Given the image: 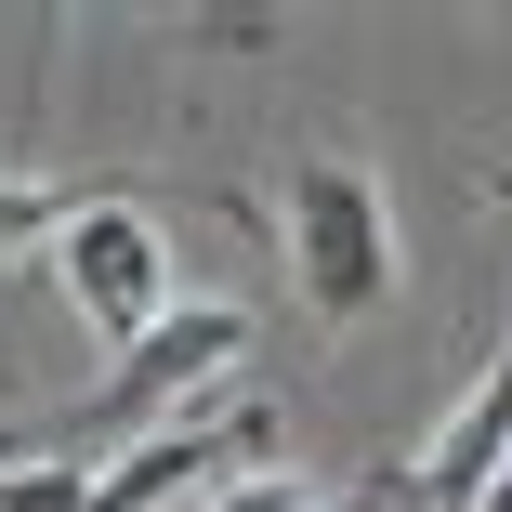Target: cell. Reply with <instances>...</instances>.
<instances>
[{
    "mask_svg": "<svg viewBox=\"0 0 512 512\" xmlns=\"http://www.w3.org/2000/svg\"><path fill=\"white\" fill-rule=\"evenodd\" d=\"M106 197H145V184H79V171H0V263L14 250H53L79 211H106Z\"/></svg>",
    "mask_w": 512,
    "mask_h": 512,
    "instance_id": "obj_6",
    "label": "cell"
},
{
    "mask_svg": "<svg viewBox=\"0 0 512 512\" xmlns=\"http://www.w3.org/2000/svg\"><path fill=\"white\" fill-rule=\"evenodd\" d=\"M224 512H302V486L289 473H250V486H224Z\"/></svg>",
    "mask_w": 512,
    "mask_h": 512,
    "instance_id": "obj_8",
    "label": "cell"
},
{
    "mask_svg": "<svg viewBox=\"0 0 512 512\" xmlns=\"http://www.w3.org/2000/svg\"><path fill=\"white\" fill-rule=\"evenodd\" d=\"M486 512H512V460H499V486H486Z\"/></svg>",
    "mask_w": 512,
    "mask_h": 512,
    "instance_id": "obj_9",
    "label": "cell"
},
{
    "mask_svg": "<svg viewBox=\"0 0 512 512\" xmlns=\"http://www.w3.org/2000/svg\"><path fill=\"white\" fill-rule=\"evenodd\" d=\"M276 250L302 276V316H368V302L394 289V211H381V184L355 158H302L289 197H276Z\"/></svg>",
    "mask_w": 512,
    "mask_h": 512,
    "instance_id": "obj_2",
    "label": "cell"
},
{
    "mask_svg": "<svg viewBox=\"0 0 512 512\" xmlns=\"http://www.w3.org/2000/svg\"><path fill=\"white\" fill-rule=\"evenodd\" d=\"M53 276H66V302H79V329L132 355V342L171 316V237H158V197H106V211H79V224L53 237Z\"/></svg>",
    "mask_w": 512,
    "mask_h": 512,
    "instance_id": "obj_3",
    "label": "cell"
},
{
    "mask_svg": "<svg viewBox=\"0 0 512 512\" xmlns=\"http://www.w3.org/2000/svg\"><path fill=\"white\" fill-rule=\"evenodd\" d=\"M0 512H92V473L40 460V447H0Z\"/></svg>",
    "mask_w": 512,
    "mask_h": 512,
    "instance_id": "obj_7",
    "label": "cell"
},
{
    "mask_svg": "<svg viewBox=\"0 0 512 512\" xmlns=\"http://www.w3.org/2000/svg\"><path fill=\"white\" fill-rule=\"evenodd\" d=\"M250 355V302H171V316L106 368V394H79L66 421L40 434V460H79V473H106L119 447H145V434H171V421H197V394H211L224 368Z\"/></svg>",
    "mask_w": 512,
    "mask_h": 512,
    "instance_id": "obj_1",
    "label": "cell"
},
{
    "mask_svg": "<svg viewBox=\"0 0 512 512\" xmlns=\"http://www.w3.org/2000/svg\"><path fill=\"white\" fill-rule=\"evenodd\" d=\"M486 197L512 211V171H486ZM499 460H512V329H499V355H486V381L434 421V447L407 460V499L421 512H486V486H499Z\"/></svg>",
    "mask_w": 512,
    "mask_h": 512,
    "instance_id": "obj_5",
    "label": "cell"
},
{
    "mask_svg": "<svg viewBox=\"0 0 512 512\" xmlns=\"http://www.w3.org/2000/svg\"><path fill=\"white\" fill-rule=\"evenodd\" d=\"M263 447H276V407H263V394L224 407V421H171V434H145V447H119L106 473H92V512H158V499H184V486H250Z\"/></svg>",
    "mask_w": 512,
    "mask_h": 512,
    "instance_id": "obj_4",
    "label": "cell"
}]
</instances>
